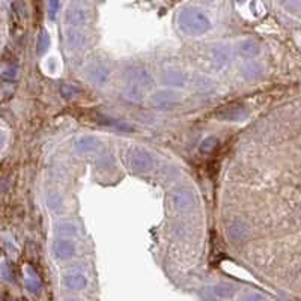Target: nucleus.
Returning <instances> with one entry per match:
<instances>
[{
  "mask_svg": "<svg viewBox=\"0 0 301 301\" xmlns=\"http://www.w3.org/2000/svg\"><path fill=\"white\" fill-rule=\"evenodd\" d=\"M178 29L187 36H202L212 29L209 17L198 6H185L176 15Z\"/></svg>",
  "mask_w": 301,
  "mask_h": 301,
  "instance_id": "obj_1",
  "label": "nucleus"
},
{
  "mask_svg": "<svg viewBox=\"0 0 301 301\" xmlns=\"http://www.w3.org/2000/svg\"><path fill=\"white\" fill-rule=\"evenodd\" d=\"M170 203H172V208L175 211H178L181 214H185V212H191L193 209H196L198 205H199V201H198V195L193 188L179 187V188L172 191Z\"/></svg>",
  "mask_w": 301,
  "mask_h": 301,
  "instance_id": "obj_2",
  "label": "nucleus"
},
{
  "mask_svg": "<svg viewBox=\"0 0 301 301\" xmlns=\"http://www.w3.org/2000/svg\"><path fill=\"white\" fill-rule=\"evenodd\" d=\"M124 81L125 85H131L135 88H140L143 91L152 88L154 85V77L152 74L148 71V68H145L140 64H131L124 69Z\"/></svg>",
  "mask_w": 301,
  "mask_h": 301,
  "instance_id": "obj_3",
  "label": "nucleus"
},
{
  "mask_svg": "<svg viewBox=\"0 0 301 301\" xmlns=\"http://www.w3.org/2000/svg\"><path fill=\"white\" fill-rule=\"evenodd\" d=\"M127 165L135 173H145L154 169L155 158L149 151L134 146L127 152Z\"/></svg>",
  "mask_w": 301,
  "mask_h": 301,
  "instance_id": "obj_4",
  "label": "nucleus"
},
{
  "mask_svg": "<svg viewBox=\"0 0 301 301\" xmlns=\"http://www.w3.org/2000/svg\"><path fill=\"white\" fill-rule=\"evenodd\" d=\"M110 67L105 64V62H101V61H95L92 64H89L86 69H85V75H86V80L95 86V88H104L108 80H110Z\"/></svg>",
  "mask_w": 301,
  "mask_h": 301,
  "instance_id": "obj_5",
  "label": "nucleus"
},
{
  "mask_svg": "<svg viewBox=\"0 0 301 301\" xmlns=\"http://www.w3.org/2000/svg\"><path fill=\"white\" fill-rule=\"evenodd\" d=\"M91 21V11L80 3L71 5L65 14V24L67 28L83 29Z\"/></svg>",
  "mask_w": 301,
  "mask_h": 301,
  "instance_id": "obj_6",
  "label": "nucleus"
},
{
  "mask_svg": "<svg viewBox=\"0 0 301 301\" xmlns=\"http://www.w3.org/2000/svg\"><path fill=\"white\" fill-rule=\"evenodd\" d=\"M208 58L215 69H225L231 65L232 61L231 48L226 44H214L208 51Z\"/></svg>",
  "mask_w": 301,
  "mask_h": 301,
  "instance_id": "obj_7",
  "label": "nucleus"
},
{
  "mask_svg": "<svg viewBox=\"0 0 301 301\" xmlns=\"http://www.w3.org/2000/svg\"><path fill=\"white\" fill-rule=\"evenodd\" d=\"M151 101L160 110H172L181 102V95L172 88H169V89H161V91L154 92Z\"/></svg>",
  "mask_w": 301,
  "mask_h": 301,
  "instance_id": "obj_8",
  "label": "nucleus"
},
{
  "mask_svg": "<svg viewBox=\"0 0 301 301\" xmlns=\"http://www.w3.org/2000/svg\"><path fill=\"white\" fill-rule=\"evenodd\" d=\"M89 42V36L86 32H83V29H77V28H67L65 32V45H67L68 51L72 53H80L88 47Z\"/></svg>",
  "mask_w": 301,
  "mask_h": 301,
  "instance_id": "obj_9",
  "label": "nucleus"
},
{
  "mask_svg": "<svg viewBox=\"0 0 301 301\" xmlns=\"http://www.w3.org/2000/svg\"><path fill=\"white\" fill-rule=\"evenodd\" d=\"M234 295L235 288L232 285H226V283L209 285L201 289V297L208 300H228V298H234Z\"/></svg>",
  "mask_w": 301,
  "mask_h": 301,
  "instance_id": "obj_10",
  "label": "nucleus"
},
{
  "mask_svg": "<svg viewBox=\"0 0 301 301\" xmlns=\"http://www.w3.org/2000/svg\"><path fill=\"white\" fill-rule=\"evenodd\" d=\"M53 255L56 259L59 261H67L71 259L72 256H75L77 253V245L72 241V238H67V236H59L54 242H53Z\"/></svg>",
  "mask_w": 301,
  "mask_h": 301,
  "instance_id": "obj_11",
  "label": "nucleus"
},
{
  "mask_svg": "<svg viewBox=\"0 0 301 301\" xmlns=\"http://www.w3.org/2000/svg\"><path fill=\"white\" fill-rule=\"evenodd\" d=\"M88 283V276L80 269H69L62 276V285L68 291H85Z\"/></svg>",
  "mask_w": 301,
  "mask_h": 301,
  "instance_id": "obj_12",
  "label": "nucleus"
},
{
  "mask_svg": "<svg viewBox=\"0 0 301 301\" xmlns=\"http://www.w3.org/2000/svg\"><path fill=\"white\" fill-rule=\"evenodd\" d=\"M226 234H228V238L235 242V244H241V242H245L249 238H250V234H252V229H250V225L244 220H234L228 229H226Z\"/></svg>",
  "mask_w": 301,
  "mask_h": 301,
  "instance_id": "obj_13",
  "label": "nucleus"
},
{
  "mask_svg": "<svg viewBox=\"0 0 301 301\" xmlns=\"http://www.w3.org/2000/svg\"><path fill=\"white\" fill-rule=\"evenodd\" d=\"M160 81L166 88H184L188 83V75L181 69H166L161 72Z\"/></svg>",
  "mask_w": 301,
  "mask_h": 301,
  "instance_id": "obj_14",
  "label": "nucleus"
},
{
  "mask_svg": "<svg viewBox=\"0 0 301 301\" xmlns=\"http://www.w3.org/2000/svg\"><path fill=\"white\" fill-rule=\"evenodd\" d=\"M235 51L239 58H242L245 61L247 59H255L261 53V45H259L258 41L245 38V39H241V41L236 42Z\"/></svg>",
  "mask_w": 301,
  "mask_h": 301,
  "instance_id": "obj_15",
  "label": "nucleus"
},
{
  "mask_svg": "<svg viewBox=\"0 0 301 301\" xmlns=\"http://www.w3.org/2000/svg\"><path fill=\"white\" fill-rule=\"evenodd\" d=\"M239 75L247 81H256L264 75V68L259 62H256L253 59H247L239 67Z\"/></svg>",
  "mask_w": 301,
  "mask_h": 301,
  "instance_id": "obj_16",
  "label": "nucleus"
},
{
  "mask_svg": "<svg viewBox=\"0 0 301 301\" xmlns=\"http://www.w3.org/2000/svg\"><path fill=\"white\" fill-rule=\"evenodd\" d=\"M249 116V110L244 107V105H229V107H225L222 108V112L217 113V118H220L222 121H226V122H239V121H244L247 119Z\"/></svg>",
  "mask_w": 301,
  "mask_h": 301,
  "instance_id": "obj_17",
  "label": "nucleus"
},
{
  "mask_svg": "<svg viewBox=\"0 0 301 301\" xmlns=\"http://www.w3.org/2000/svg\"><path fill=\"white\" fill-rule=\"evenodd\" d=\"M75 151L81 155H88V154H92L95 152L98 148H100V140L95 137V135H91V134H85V135H80L77 140H75Z\"/></svg>",
  "mask_w": 301,
  "mask_h": 301,
  "instance_id": "obj_18",
  "label": "nucleus"
},
{
  "mask_svg": "<svg viewBox=\"0 0 301 301\" xmlns=\"http://www.w3.org/2000/svg\"><path fill=\"white\" fill-rule=\"evenodd\" d=\"M24 286L32 294H38L42 289L41 279L32 267H26V269H24Z\"/></svg>",
  "mask_w": 301,
  "mask_h": 301,
  "instance_id": "obj_19",
  "label": "nucleus"
},
{
  "mask_svg": "<svg viewBox=\"0 0 301 301\" xmlns=\"http://www.w3.org/2000/svg\"><path fill=\"white\" fill-rule=\"evenodd\" d=\"M116 166V160L112 151H102L95 160V169L98 172H107Z\"/></svg>",
  "mask_w": 301,
  "mask_h": 301,
  "instance_id": "obj_20",
  "label": "nucleus"
},
{
  "mask_svg": "<svg viewBox=\"0 0 301 301\" xmlns=\"http://www.w3.org/2000/svg\"><path fill=\"white\" fill-rule=\"evenodd\" d=\"M56 232L59 236H67V238H77L80 235V229L75 223L72 222H61L56 226Z\"/></svg>",
  "mask_w": 301,
  "mask_h": 301,
  "instance_id": "obj_21",
  "label": "nucleus"
},
{
  "mask_svg": "<svg viewBox=\"0 0 301 301\" xmlns=\"http://www.w3.org/2000/svg\"><path fill=\"white\" fill-rule=\"evenodd\" d=\"M45 203H47V208L51 209V211H59L64 205V198L59 191L56 190H50L47 191L45 195Z\"/></svg>",
  "mask_w": 301,
  "mask_h": 301,
  "instance_id": "obj_22",
  "label": "nucleus"
},
{
  "mask_svg": "<svg viewBox=\"0 0 301 301\" xmlns=\"http://www.w3.org/2000/svg\"><path fill=\"white\" fill-rule=\"evenodd\" d=\"M122 95H124L125 100H128L130 102L140 104V102L143 101V89L131 86V85H125V88H124V91H122Z\"/></svg>",
  "mask_w": 301,
  "mask_h": 301,
  "instance_id": "obj_23",
  "label": "nucleus"
},
{
  "mask_svg": "<svg viewBox=\"0 0 301 301\" xmlns=\"http://www.w3.org/2000/svg\"><path fill=\"white\" fill-rule=\"evenodd\" d=\"M195 88L198 89V91H201L203 94H206V92H211V91H214V88H215V83L209 78V77H205V75H198L196 78H195Z\"/></svg>",
  "mask_w": 301,
  "mask_h": 301,
  "instance_id": "obj_24",
  "label": "nucleus"
},
{
  "mask_svg": "<svg viewBox=\"0 0 301 301\" xmlns=\"http://www.w3.org/2000/svg\"><path fill=\"white\" fill-rule=\"evenodd\" d=\"M217 145H218V139L214 137V135H208V137H205L201 142L199 152H201L202 155H208V154H211L217 148Z\"/></svg>",
  "mask_w": 301,
  "mask_h": 301,
  "instance_id": "obj_25",
  "label": "nucleus"
},
{
  "mask_svg": "<svg viewBox=\"0 0 301 301\" xmlns=\"http://www.w3.org/2000/svg\"><path fill=\"white\" fill-rule=\"evenodd\" d=\"M61 94L65 98H75L77 95H80V88L75 83H64L61 86Z\"/></svg>",
  "mask_w": 301,
  "mask_h": 301,
  "instance_id": "obj_26",
  "label": "nucleus"
},
{
  "mask_svg": "<svg viewBox=\"0 0 301 301\" xmlns=\"http://www.w3.org/2000/svg\"><path fill=\"white\" fill-rule=\"evenodd\" d=\"M172 234L175 235L178 239H185V238L190 235V228H188L185 223L178 222V223H175V225L172 226Z\"/></svg>",
  "mask_w": 301,
  "mask_h": 301,
  "instance_id": "obj_27",
  "label": "nucleus"
},
{
  "mask_svg": "<svg viewBox=\"0 0 301 301\" xmlns=\"http://www.w3.org/2000/svg\"><path fill=\"white\" fill-rule=\"evenodd\" d=\"M50 45V38H48V34L47 32H41L39 36H38V41H36V48H38V53L42 54Z\"/></svg>",
  "mask_w": 301,
  "mask_h": 301,
  "instance_id": "obj_28",
  "label": "nucleus"
},
{
  "mask_svg": "<svg viewBox=\"0 0 301 301\" xmlns=\"http://www.w3.org/2000/svg\"><path fill=\"white\" fill-rule=\"evenodd\" d=\"M59 11H61V2L59 0H48V12L47 14H48V18L51 21L56 20Z\"/></svg>",
  "mask_w": 301,
  "mask_h": 301,
  "instance_id": "obj_29",
  "label": "nucleus"
},
{
  "mask_svg": "<svg viewBox=\"0 0 301 301\" xmlns=\"http://www.w3.org/2000/svg\"><path fill=\"white\" fill-rule=\"evenodd\" d=\"M2 75H3L5 80H14L18 75V68L15 67V65H9V67H6L3 69V74Z\"/></svg>",
  "mask_w": 301,
  "mask_h": 301,
  "instance_id": "obj_30",
  "label": "nucleus"
},
{
  "mask_svg": "<svg viewBox=\"0 0 301 301\" xmlns=\"http://www.w3.org/2000/svg\"><path fill=\"white\" fill-rule=\"evenodd\" d=\"M242 298H245V300H265L267 297L264 294H258V292H249V294L242 295Z\"/></svg>",
  "mask_w": 301,
  "mask_h": 301,
  "instance_id": "obj_31",
  "label": "nucleus"
},
{
  "mask_svg": "<svg viewBox=\"0 0 301 301\" xmlns=\"http://www.w3.org/2000/svg\"><path fill=\"white\" fill-rule=\"evenodd\" d=\"M50 172H51V175L53 176H56L58 179H62L65 175H64V168H61V166H56V168H51L50 169Z\"/></svg>",
  "mask_w": 301,
  "mask_h": 301,
  "instance_id": "obj_32",
  "label": "nucleus"
},
{
  "mask_svg": "<svg viewBox=\"0 0 301 301\" xmlns=\"http://www.w3.org/2000/svg\"><path fill=\"white\" fill-rule=\"evenodd\" d=\"M289 6H295V8H298L301 6V0H285Z\"/></svg>",
  "mask_w": 301,
  "mask_h": 301,
  "instance_id": "obj_33",
  "label": "nucleus"
},
{
  "mask_svg": "<svg viewBox=\"0 0 301 301\" xmlns=\"http://www.w3.org/2000/svg\"><path fill=\"white\" fill-rule=\"evenodd\" d=\"M2 277H3L5 280L8 279V265H6L5 262H3V265H2Z\"/></svg>",
  "mask_w": 301,
  "mask_h": 301,
  "instance_id": "obj_34",
  "label": "nucleus"
},
{
  "mask_svg": "<svg viewBox=\"0 0 301 301\" xmlns=\"http://www.w3.org/2000/svg\"><path fill=\"white\" fill-rule=\"evenodd\" d=\"M202 2H205V3H212V2H215V0H202Z\"/></svg>",
  "mask_w": 301,
  "mask_h": 301,
  "instance_id": "obj_35",
  "label": "nucleus"
},
{
  "mask_svg": "<svg viewBox=\"0 0 301 301\" xmlns=\"http://www.w3.org/2000/svg\"><path fill=\"white\" fill-rule=\"evenodd\" d=\"M236 2H239V3H242V2H245V0H236Z\"/></svg>",
  "mask_w": 301,
  "mask_h": 301,
  "instance_id": "obj_36",
  "label": "nucleus"
}]
</instances>
